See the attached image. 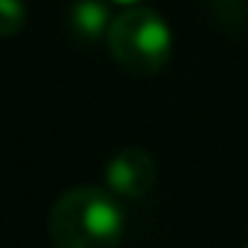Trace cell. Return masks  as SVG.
Instances as JSON below:
<instances>
[{
    "label": "cell",
    "mask_w": 248,
    "mask_h": 248,
    "mask_svg": "<svg viewBox=\"0 0 248 248\" xmlns=\"http://www.w3.org/2000/svg\"><path fill=\"white\" fill-rule=\"evenodd\" d=\"M126 233V213L111 190L82 184L62 193L50 210L56 248H117Z\"/></svg>",
    "instance_id": "cell-1"
},
{
    "label": "cell",
    "mask_w": 248,
    "mask_h": 248,
    "mask_svg": "<svg viewBox=\"0 0 248 248\" xmlns=\"http://www.w3.org/2000/svg\"><path fill=\"white\" fill-rule=\"evenodd\" d=\"M114 62L135 76H155L172 56L170 24L149 6H126L111 18L105 32Z\"/></svg>",
    "instance_id": "cell-2"
},
{
    "label": "cell",
    "mask_w": 248,
    "mask_h": 248,
    "mask_svg": "<svg viewBox=\"0 0 248 248\" xmlns=\"http://www.w3.org/2000/svg\"><path fill=\"white\" fill-rule=\"evenodd\" d=\"M158 181V164L146 149H120L105 164V187L117 199H143Z\"/></svg>",
    "instance_id": "cell-3"
},
{
    "label": "cell",
    "mask_w": 248,
    "mask_h": 248,
    "mask_svg": "<svg viewBox=\"0 0 248 248\" xmlns=\"http://www.w3.org/2000/svg\"><path fill=\"white\" fill-rule=\"evenodd\" d=\"M111 18L114 15H108V0H76L70 9V30L85 41H96L105 38Z\"/></svg>",
    "instance_id": "cell-4"
},
{
    "label": "cell",
    "mask_w": 248,
    "mask_h": 248,
    "mask_svg": "<svg viewBox=\"0 0 248 248\" xmlns=\"http://www.w3.org/2000/svg\"><path fill=\"white\" fill-rule=\"evenodd\" d=\"M27 21V6L24 0H0V38L18 35Z\"/></svg>",
    "instance_id": "cell-5"
},
{
    "label": "cell",
    "mask_w": 248,
    "mask_h": 248,
    "mask_svg": "<svg viewBox=\"0 0 248 248\" xmlns=\"http://www.w3.org/2000/svg\"><path fill=\"white\" fill-rule=\"evenodd\" d=\"M108 3H123V6H135V3H140V0H108Z\"/></svg>",
    "instance_id": "cell-6"
}]
</instances>
